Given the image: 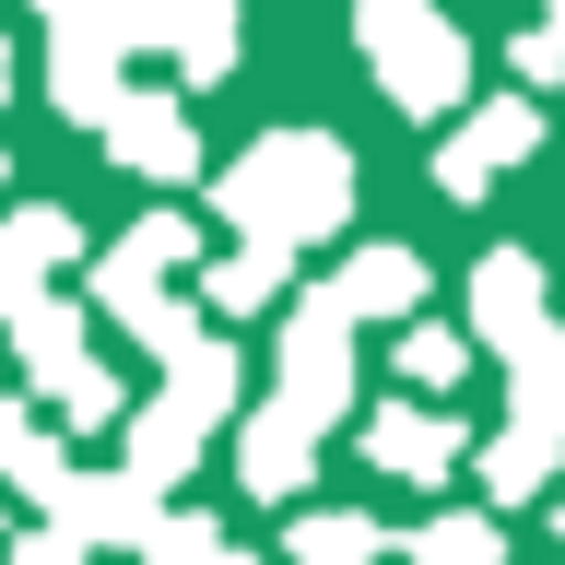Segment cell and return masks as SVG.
Masks as SVG:
<instances>
[{"label":"cell","mask_w":565,"mask_h":565,"mask_svg":"<svg viewBox=\"0 0 565 565\" xmlns=\"http://www.w3.org/2000/svg\"><path fill=\"white\" fill-rule=\"evenodd\" d=\"M224 224H236L247 247H307V236H330L353 212V153L330 130H271L247 166H224Z\"/></svg>","instance_id":"cell-1"},{"label":"cell","mask_w":565,"mask_h":565,"mask_svg":"<svg viewBox=\"0 0 565 565\" xmlns=\"http://www.w3.org/2000/svg\"><path fill=\"white\" fill-rule=\"evenodd\" d=\"M353 35H365V60H377L388 106L448 118V106L471 95V47H459V24L436 12V0H365V12H353Z\"/></svg>","instance_id":"cell-2"},{"label":"cell","mask_w":565,"mask_h":565,"mask_svg":"<svg viewBox=\"0 0 565 565\" xmlns=\"http://www.w3.org/2000/svg\"><path fill=\"white\" fill-rule=\"evenodd\" d=\"M224 401H236V342H189V353H177V377H166V401L130 424V483H141V494H166L177 471L212 448Z\"/></svg>","instance_id":"cell-3"},{"label":"cell","mask_w":565,"mask_h":565,"mask_svg":"<svg viewBox=\"0 0 565 565\" xmlns=\"http://www.w3.org/2000/svg\"><path fill=\"white\" fill-rule=\"evenodd\" d=\"M342 401H353V318H342V295L318 282L307 307H295V330H282V413L330 424Z\"/></svg>","instance_id":"cell-4"},{"label":"cell","mask_w":565,"mask_h":565,"mask_svg":"<svg viewBox=\"0 0 565 565\" xmlns=\"http://www.w3.org/2000/svg\"><path fill=\"white\" fill-rule=\"evenodd\" d=\"M530 141H542L530 95H494V106H471V118H459V130L436 141V189H448V201H483V189H494L507 166H519Z\"/></svg>","instance_id":"cell-5"},{"label":"cell","mask_w":565,"mask_h":565,"mask_svg":"<svg viewBox=\"0 0 565 565\" xmlns=\"http://www.w3.org/2000/svg\"><path fill=\"white\" fill-rule=\"evenodd\" d=\"M471 448L448 413H413V401H377L365 413V459H377L388 483H448V459Z\"/></svg>","instance_id":"cell-6"},{"label":"cell","mask_w":565,"mask_h":565,"mask_svg":"<svg viewBox=\"0 0 565 565\" xmlns=\"http://www.w3.org/2000/svg\"><path fill=\"white\" fill-rule=\"evenodd\" d=\"M471 330H483L507 365L542 342V271H530V247H494L483 271H471Z\"/></svg>","instance_id":"cell-7"},{"label":"cell","mask_w":565,"mask_h":565,"mask_svg":"<svg viewBox=\"0 0 565 565\" xmlns=\"http://www.w3.org/2000/svg\"><path fill=\"white\" fill-rule=\"evenodd\" d=\"M106 153H118L130 177H189V166H201L189 106H166V95H118V118H106Z\"/></svg>","instance_id":"cell-8"},{"label":"cell","mask_w":565,"mask_h":565,"mask_svg":"<svg viewBox=\"0 0 565 565\" xmlns=\"http://www.w3.org/2000/svg\"><path fill=\"white\" fill-rule=\"evenodd\" d=\"M236 471H247V494H271V507H282V494H307V471H318V424H295V413L271 401V413L236 436Z\"/></svg>","instance_id":"cell-9"},{"label":"cell","mask_w":565,"mask_h":565,"mask_svg":"<svg viewBox=\"0 0 565 565\" xmlns=\"http://www.w3.org/2000/svg\"><path fill=\"white\" fill-rule=\"evenodd\" d=\"M330 295H342V318H413V307H424V259L377 236V247H353V259H342Z\"/></svg>","instance_id":"cell-10"},{"label":"cell","mask_w":565,"mask_h":565,"mask_svg":"<svg viewBox=\"0 0 565 565\" xmlns=\"http://www.w3.org/2000/svg\"><path fill=\"white\" fill-rule=\"evenodd\" d=\"M47 71H60V83H47V95H60V118H118V47H106V35H83V24H60V47H47Z\"/></svg>","instance_id":"cell-11"},{"label":"cell","mask_w":565,"mask_h":565,"mask_svg":"<svg viewBox=\"0 0 565 565\" xmlns=\"http://www.w3.org/2000/svg\"><path fill=\"white\" fill-rule=\"evenodd\" d=\"M60 519H71V530H95V542H130V530L153 542V494H141L130 471H95V483L71 471V483H60Z\"/></svg>","instance_id":"cell-12"},{"label":"cell","mask_w":565,"mask_h":565,"mask_svg":"<svg viewBox=\"0 0 565 565\" xmlns=\"http://www.w3.org/2000/svg\"><path fill=\"white\" fill-rule=\"evenodd\" d=\"M166 47L189 60V83H224V71H236V0H177Z\"/></svg>","instance_id":"cell-13"},{"label":"cell","mask_w":565,"mask_h":565,"mask_svg":"<svg viewBox=\"0 0 565 565\" xmlns=\"http://www.w3.org/2000/svg\"><path fill=\"white\" fill-rule=\"evenodd\" d=\"M519 424L565 448V342H554V330H542V342L519 353Z\"/></svg>","instance_id":"cell-14"},{"label":"cell","mask_w":565,"mask_h":565,"mask_svg":"<svg viewBox=\"0 0 565 565\" xmlns=\"http://www.w3.org/2000/svg\"><path fill=\"white\" fill-rule=\"evenodd\" d=\"M388 530L377 519H342V507H318V519H295V565H377Z\"/></svg>","instance_id":"cell-15"},{"label":"cell","mask_w":565,"mask_h":565,"mask_svg":"<svg viewBox=\"0 0 565 565\" xmlns=\"http://www.w3.org/2000/svg\"><path fill=\"white\" fill-rule=\"evenodd\" d=\"M401 554H413V565H507V530H494V519H424Z\"/></svg>","instance_id":"cell-16"},{"label":"cell","mask_w":565,"mask_h":565,"mask_svg":"<svg viewBox=\"0 0 565 565\" xmlns=\"http://www.w3.org/2000/svg\"><path fill=\"white\" fill-rule=\"evenodd\" d=\"M0 471H12V483L24 494H47V507H60V436H47V424H24V413H0Z\"/></svg>","instance_id":"cell-17"},{"label":"cell","mask_w":565,"mask_h":565,"mask_svg":"<svg viewBox=\"0 0 565 565\" xmlns=\"http://www.w3.org/2000/svg\"><path fill=\"white\" fill-rule=\"evenodd\" d=\"M554 483V436H530V424H507L483 448V494H542Z\"/></svg>","instance_id":"cell-18"},{"label":"cell","mask_w":565,"mask_h":565,"mask_svg":"<svg viewBox=\"0 0 565 565\" xmlns=\"http://www.w3.org/2000/svg\"><path fill=\"white\" fill-rule=\"evenodd\" d=\"M282 295V247H236V259H212V307L247 318V307H271Z\"/></svg>","instance_id":"cell-19"},{"label":"cell","mask_w":565,"mask_h":565,"mask_svg":"<svg viewBox=\"0 0 565 565\" xmlns=\"http://www.w3.org/2000/svg\"><path fill=\"white\" fill-rule=\"evenodd\" d=\"M12 342H24L35 377H60V365H83V318H71V307H24V318H12Z\"/></svg>","instance_id":"cell-20"},{"label":"cell","mask_w":565,"mask_h":565,"mask_svg":"<svg viewBox=\"0 0 565 565\" xmlns=\"http://www.w3.org/2000/svg\"><path fill=\"white\" fill-rule=\"evenodd\" d=\"M0 247H12L35 282H47V271L71 259V212H47V201H35V212H12V224H0Z\"/></svg>","instance_id":"cell-21"},{"label":"cell","mask_w":565,"mask_h":565,"mask_svg":"<svg viewBox=\"0 0 565 565\" xmlns=\"http://www.w3.org/2000/svg\"><path fill=\"white\" fill-rule=\"evenodd\" d=\"M401 377L413 388H459L471 377V342H459V330H401Z\"/></svg>","instance_id":"cell-22"},{"label":"cell","mask_w":565,"mask_h":565,"mask_svg":"<svg viewBox=\"0 0 565 565\" xmlns=\"http://www.w3.org/2000/svg\"><path fill=\"white\" fill-rule=\"evenodd\" d=\"M141 565H224V530H212V519H153Z\"/></svg>","instance_id":"cell-23"},{"label":"cell","mask_w":565,"mask_h":565,"mask_svg":"<svg viewBox=\"0 0 565 565\" xmlns=\"http://www.w3.org/2000/svg\"><path fill=\"white\" fill-rule=\"evenodd\" d=\"M47 388H60V401H71L83 424H106V413H118V377H106V365H60Z\"/></svg>","instance_id":"cell-24"},{"label":"cell","mask_w":565,"mask_h":565,"mask_svg":"<svg viewBox=\"0 0 565 565\" xmlns=\"http://www.w3.org/2000/svg\"><path fill=\"white\" fill-rule=\"evenodd\" d=\"M519 83H565V35H554V24L519 35Z\"/></svg>","instance_id":"cell-25"},{"label":"cell","mask_w":565,"mask_h":565,"mask_svg":"<svg viewBox=\"0 0 565 565\" xmlns=\"http://www.w3.org/2000/svg\"><path fill=\"white\" fill-rule=\"evenodd\" d=\"M24 565H83V554H71V530H24Z\"/></svg>","instance_id":"cell-26"},{"label":"cell","mask_w":565,"mask_h":565,"mask_svg":"<svg viewBox=\"0 0 565 565\" xmlns=\"http://www.w3.org/2000/svg\"><path fill=\"white\" fill-rule=\"evenodd\" d=\"M530 12H542V24H554V35H565V0H530Z\"/></svg>","instance_id":"cell-27"},{"label":"cell","mask_w":565,"mask_h":565,"mask_svg":"<svg viewBox=\"0 0 565 565\" xmlns=\"http://www.w3.org/2000/svg\"><path fill=\"white\" fill-rule=\"evenodd\" d=\"M0 95H12V47H0Z\"/></svg>","instance_id":"cell-28"},{"label":"cell","mask_w":565,"mask_h":565,"mask_svg":"<svg viewBox=\"0 0 565 565\" xmlns=\"http://www.w3.org/2000/svg\"><path fill=\"white\" fill-rule=\"evenodd\" d=\"M554 530H565V483H554Z\"/></svg>","instance_id":"cell-29"},{"label":"cell","mask_w":565,"mask_h":565,"mask_svg":"<svg viewBox=\"0 0 565 565\" xmlns=\"http://www.w3.org/2000/svg\"><path fill=\"white\" fill-rule=\"evenodd\" d=\"M224 565H259V554H224Z\"/></svg>","instance_id":"cell-30"}]
</instances>
